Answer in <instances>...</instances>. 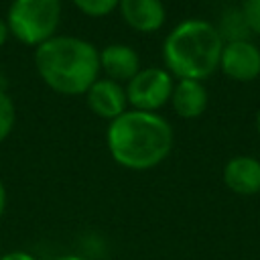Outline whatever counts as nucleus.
<instances>
[{"mask_svg":"<svg viewBox=\"0 0 260 260\" xmlns=\"http://www.w3.org/2000/svg\"><path fill=\"white\" fill-rule=\"evenodd\" d=\"M173 126L158 112L126 110L106 130L112 158L130 171H148L160 165L173 150Z\"/></svg>","mask_w":260,"mask_h":260,"instance_id":"obj_1","label":"nucleus"},{"mask_svg":"<svg viewBox=\"0 0 260 260\" xmlns=\"http://www.w3.org/2000/svg\"><path fill=\"white\" fill-rule=\"evenodd\" d=\"M35 69L49 89L85 95L100 73V51L81 37L55 35L35 49Z\"/></svg>","mask_w":260,"mask_h":260,"instance_id":"obj_2","label":"nucleus"},{"mask_svg":"<svg viewBox=\"0 0 260 260\" xmlns=\"http://www.w3.org/2000/svg\"><path fill=\"white\" fill-rule=\"evenodd\" d=\"M223 39L205 18H185L175 24L162 43L165 69L177 79L205 81L219 69Z\"/></svg>","mask_w":260,"mask_h":260,"instance_id":"obj_3","label":"nucleus"},{"mask_svg":"<svg viewBox=\"0 0 260 260\" xmlns=\"http://www.w3.org/2000/svg\"><path fill=\"white\" fill-rule=\"evenodd\" d=\"M59 22L61 0H12L6 14L10 35L35 49L55 37Z\"/></svg>","mask_w":260,"mask_h":260,"instance_id":"obj_4","label":"nucleus"},{"mask_svg":"<svg viewBox=\"0 0 260 260\" xmlns=\"http://www.w3.org/2000/svg\"><path fill=\"white\" fill-rule=\"evenodd\" d=\"M175 77L165 67H144L126 85L128 106L142 112H158L171 102Z\"/></svg>","mask_w":260,"mask_h":260,"instance_id":"obj_5","label":"nucleus"},{"mask_svg":"<svg viewBox=\"0 0 260 260\" xmlns=\"http://www.w3.org/2000/svg\"><path fill=\"white\" fill-rule=\"evenodd\" d=\"M219 69L228 79L248 83L260 77V47L250 39L225 41L219 57Z\"/></svg>","mask_w":260,"mask_h":260,"instance_id":"obj_6","label":"nucleus"},{"mask_svg":"<svg viewBox=\"0 0 260 260\" xmlns=\"http://www.w3.org/2000/svg\"><path fill=\"white\" fill-rule=\"evenodd\" d=\"M85 102L87 108L104 118V120H116L128 110V98H126V87H122L118 81L108 79V77H98L91 87L85 91Z\"/></svg>","mask_w":260,"mask_h":260,"instance_id":"obj_7","label":"nucleus"},{"mask_svg":"<svg viewBox=\"0 0 260 260\" xmlns=\"http://www.w3.org/2000/svg\"><path fill=\"white\" fill-rule=\"evenodd\" d=\"M223 185L236 195H258L260 193V158L250 154L232 156L221 171Z\"/></svg>","mask_w":260,"mask_h":260,"instance_id":"obj_8","label":"nucleus"},{"mask_svg":"<svg viewBox=\"0 0 260 260\" xmlns=\"http://www.w3.org/2000/svg\"><path fill=\"white\" fill-rule=\"evenodd\" d=\"M118 10L122 20L136 32H156L167 20L162 0H120Z\"/></svg>","mask_w":260,"mask_h":260,"instance_id":"obj_9","label":"nucleus"},{"mask_svg":"<svg viewBox=\"0 0 260 260\" xmlns=\"http://www.w3.org/2000/svg\"><path fill=\"white\" fill-rule=\"evenodd\" d=\"M140 57L138 53L122 43H112L100 51V71L114 81H130L140 71Z\"/></svg>","mask_w":260,"mask_h":260,"instance_id":"obj_10","label":"nucleus"},{"mask_svg":"<svg viewBox=\"0 0 260 260\" xmlns=\"http://www.w3.org/2000/svg\"><path fill=\"white\" fill-rule=\"evenodd\" d=\"M207 104H209V95L203 81H197V79L175 81V87L171 93V106L179 118L195 120L207 110Z\"/></svg>","mask_w":260,"mask_h":260,"instance_id":"obj_11","label":"nucleus"},{"mask_svg":"<svg viewBox=\"0 0 260 260\" xmlns=\"http://www.w3.org/2000/svg\"><path fill=\"white\" fill-rule=\"evenodd\" d=\"M217 26V30H219V35H221V39H223V43L225 41H240V39H250V28H248V24H246V20H244V14H242V10H240V6L238 8H228L223 14H221V18H219V24H215Z\"/></svg>","mask_w":260,"mask_h":260,"instance_id":"obj_12","label":"nucleus"},{"mask_svg":"<svg viewBox=\"0 0 260 260\" xmlns=\"http://www.w3.org/2000/svg\"><path fill=\"white\" fill-rule=\"evenodd\" d=\"M16 122V106L12 102V98L0 87V142H4Z\"/></svg>","mask_w":260,"mask_h":260,"instance_id":"obj_13","label":"nucleus"},{"mask_svg":"<svg viewBox=\"0 0 260 260\" xmlns=\"http://www.w3.org/2000/svg\"><path fill=\"white\" fill-rule=\"evenodd\" d=\"M71 2L83 14L91 16V18H102V16H108L110 12H114L118 8L120 0H71Z\"/></svg>","mask_w":260,"mask_h":260,"instance_id":"obj_14","label":"nucleus"},{"mask_svg":"<svg viewBox=\"0 0 260 260\" xmlns=\"http://www.w3.org/2000/svg\"><path fill=\"white\" fill-rule=\"evenodd\" d=\"M240 10L244 14V20H246L250 32L260 37V0H244Z\"/></svg>","mask_w":260,"mask_h":260,"instance_id":"obj_15","label":"nucleus"},{"mask_svg":"<svg viewBox=\"0 0 260 260\" xmlns=\"http://www.w3.org/2000/svg\"><path fill=\"white\" fill-rule=\"evenodd\" d=\"M0 260H37L32 254L28 252H22V250H12V252H6Z\"/></svg>","mask_w":260,"mask_h":260,"instance_id":"obj_16","label":"nucleus"},{"mask_svg":"<svg viewBox=\"0 0 260 260\" xmlns=\"http://www.w3.org/2000/svg\"><path fill=\"white\" fill-rule=\"evenodd\" d=\"M8 37H10V30H8V24H6V20H2L0 18V49L6 45V41H8Z\"/></svg>","mask_w":260,"mask_h":260,"instance_id":"obj_17","label":"nucleus"},{"mask_svg":"<svg viewBox=\"0 0 260 260\" xmlns=\"http://www.w3.org/2000/svg\"><path fill=\"white\" fill-rule=\"evenodd\" d=\"M6 201H8V197H6V187H4V183L0 181V219H2L4 209H6Z\"/></svg>","mask_w":260,"mask_h":260,"instance_id":"obj_18","label":"nucleus"},{"mask_svg":"<svg viewBox=\"0 0 260 260\" xmlns=\"http://www.w3.org/2000/svg\"><path fill=\"white\" fill-rule=\"evenodd\" d=\"M55 260H85V258L75 256V254H67V256H59V258H55Z\"/></svg>","mask_w":260,"mask_h":260,"instance_id":"obj_19","label":"nucleus"},{"mask_svg":"<svg viewBox=\"0 0 260 260\" xmlns=\"http://www.w3.org/2000/svg\"><path fill=\"white\" fill-rule=\"evenodd\" d=\"M256 132H258V136H260V110L256 112Z\"/></svg>","mask_w":260,"mask_h":260,"instance_id":"obj_20","label":"nucleus"},{"mask_svg":"<svg viewBox=\"0 0 260 260\" xmlns=\"http://www.w3.org/2000/svg\"><path fill=\"white\" fill-rule=\"evenodd\" d=\"M0 85H2V69H0Z\"/></svg>","mask_w":260,"mask_h":260,"instance_id":"obj_21","label":"nucleus"}]
</instances>
